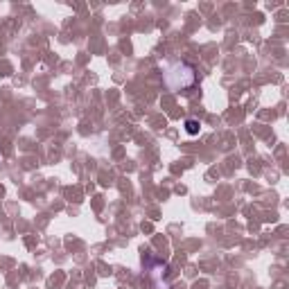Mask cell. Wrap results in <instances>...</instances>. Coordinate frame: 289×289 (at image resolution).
Returning <instances> with one entry per match:
<instances>
[{"label":"cell","instance_id":"7a4b0ae2","mask_svg":"<svg viewBox=\"0 0 289 289\" xmlns=\"http://www.w3.org/2000/svg\"><path fill=\"white\" fill-rule=\"evenodd\" d=\"M185 131H188L190 135H197L199 131H201V122H199V120H194V117L185 120Z\"/></svg>","mask_w":289,"mask_h":289},{"label":"cell","instance_id":"6da1fadb","mask_svg":"<svg viewBox=\"0 0 289 289\" xmlns=\"http://www.w3.org/2000/svg\"><path fill=\"white\" fill-rule=\"evenodd\" d=\"M163 79L172 91H185L197 81V68L190 66L188 61L174 59V61L165 63L163 68Z\"/></svg>","mask_w":289,"mask_h":289}]
</instances>
